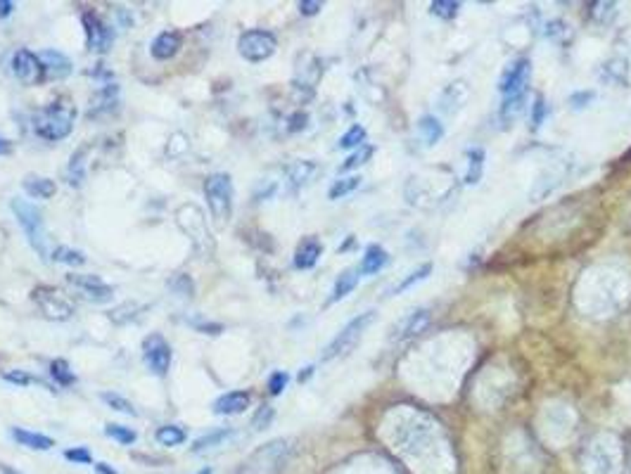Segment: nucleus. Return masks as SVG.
Instances as JSON below:
<instances>
[{"label": "nucleus", "mask_w": 631, "mask_h": 474, "mask_svg": "<svg viewBox=\"0 0 631 474\" xmlns=\"http://www.w3.org/2000/svg\"><path fill=\"white\" fill-rule=\"evenodd\" d=\"M292 453H294L292 439H285V436L270 439L263 446L256 448V451H252L238 465L235 474H282L285 467L290 465Z\"/></svg>", "instance_id": "nucleus-1"}, {"label": "nucleus", "mask_w": 631, "mask_h": 474, "mask_svg": "<svg viewBox=\"0 0 631 474\" xmlns=\"http://www.w3.org/2000/svg\"><path fill=\"white\" fill-rule=\"evenodd\" d=\"M173 219H176V225L180 228V232L190 239L195 254L200 259H212L216 251V239L212 235V230H209L202 209L195 202H185L176 209Z\"/></svg>", "instance_id": "nucleus-2"}, {"label": "nucleus", "mask_w": 631, "mask_h": 474, "mask_svg": "<svg viewBox=\"0 0 631 474\" xmlns=\"http://www.w3.org/2000/svg\"><path fill=\"white\" fill-rule=\"evenodd\" d=\"M74 121H76V107L67 98H59L34 114V131L43 140L57 142V140H64L74 131Z\"/></svg>", "instance_id": "nucleus-3"}, {"label": "nucleus", "mask_w": 631, "mask_h": 474, "mask_svg": "<svg viewBox=\"0 0 631 474\" xmlns=\"http://www.w3.org/2000/svg\"><path fill=\"white\" fill-rule=\"evenodd\" d=\"M10 209L17 216V223L22 225L24 235H27L29 244L36 254L41 256L43 261H48V232H45V221H43V212H41L36 204L27 202V200H12Z\"/></svg>", "instance_id": "nucleus-4"}, {"label": "nucleus", "mask_w": 631, "mask_h": 474, "mask_svg": "<svg viewBox=\"0 0 631 474\" xmlns=\"http://www.w3.org/2000/svg\"><path fill=\"white\" fill-rule=\"evenodd\" d=\"M375 318H377V311H365V313L351 318V320L335 334V339L323 349V356H321L323 361H335V358L351 353L358 346V341L363 339L365 329L375 323Z\"/></svg>", "instance_id": "nucleus-5"}, {"label": "nucleus", "mask_w": 631, "mask_h": 474, "mask_svg": "<svg viewBox=\"0 0 631 474\" xmlns=\"http://www.w3.org/2000/svg\"><path fill=\"white\" fill-rule=\"evenodd\" d=\"M204 197L216 225H226L233 216V181L228 173H212L204 181Z\"/></svg>", "instance_id": "nucleus-6"}, {"label": "nucleus", "mask_w": 631, "mask_h": 474, "mask_svg": "<svg viewBox=\"0 0 631 474\" xmlns=\"http://www.w3.org/2000/svg\"><path fill=\"white\" fill-rule=\"evenodd\" d=\"M278 50V38L263 29H249L238 38V52L247 62H263Z\"/></svg>", "instance_id": "nucleus-7"}, {"label": "nucleus", "mask_w": 631, "mask_h": 474, "mask_svg": "<svg viewBox=\"0 0 631 474\" xmlns=\"http://www.w3.org/2000/svg\"><path fill=\"white\" fill-rule=\"evenodd\" d=\"M31 299L36 302V306L41 309V313H43L48 320H69L71 316H74V306H71V302H67V299L59 294L55 287H36V290L31 292Z\"/></svg>", "instance_id": "nucleus-8"}, {"label": "nucleus", "mask_w": 631, "mask_h": 474, "mask_svg": "<svg viewBox=\"0 0 631 474\" xmlns=\"http://www.w3.org/2000/svg\"><path fill=\"white\" fill-rule=\"evenodd\" d=\"M143 361L150 368V373L164 377L171 368V346L159 332H152L143 339Z\"/></svg>", "instance_id": "nucleus-9"}, {"label": "nucleus", "mask_w": 631, "mask_h": 474, "mask_svg": "<svg viewBox=\"0 0 631 474\" xmlns=\"http://www.w3.org/2000/svg\"><path fill=\"white\" fill-rule=\"evenodd\" d=\"M81 24H83V31H86L88 50L98 52V55L110 52V47L114 43V31L100 20V15H95V12H83Z\"/></svg>", "instance_id": "nucleus-10"}, {"label": "nucleus", "mask_w": 631, "mask_h": 474, "mask_svg": "<svg viewBox=\"0 0 631 474\" xmlns=\"http://www.w3.org/2000/svg\"><path fill=\"white\" fill-rule=\"evenodd\" d=\"M67 283L79 292V297L83 302H93V304H107L112 302L114 290L110 285H105L98 275H81V273H69Z\"/></svg>", "instance_id": "nucleus-11"}, {"label": "nucleus", "mask_w": 631, "mask_h": 474, "mask_svg": "<svg viewBox=\"0 0 631 474\" xmlns=\"http://www.w3.org/2000/svg\"><path fill=\"white\" fill-rule=\"evenodd\" d=\"M530 76H532V62L530 59H515L513 64H508L503 69L501 79H498V93L503 98H510V95L527 93V86H530Z\"/></svg>", "instance_id": "nucleus-12"}, {"label": "nucleus", "mask_w": 631, "mask_h": 474, "mask_svg": "<svg viewBox=\"0 0 631 474\" xmlns=\"http://www.w3.org/2000/svg\"><path fill=\"white\" fill-rule=\"evenodd\" d=\"M430 320H432L430 309H413L411 313H406L404 318H399V320L394 323L392 329H389V339L406 341V339L418 337V334L430 325Z\"/></svg>", "instance_id": "nucleus-13"}, {"label": "nucleus", "mask_w": 631, "mask_h": 474, "mask_svg": "<svg viewBox=\"0 0 631 474\" xmlns=\"http://www.w3.org/2000/svg\"><path fill=\"white\" fill-rule=\"evenodd\" d=\"M12 74H15L24 86H36V83L45 81L43 64H41L38 55H34L31 50H17L15 55H12Z\"/></svg>", "instance_id": "nucleus-14"}, {"label": "nucleus", "mask_w": 631, "mask_h": 474, "mask_svg": "<svg viewBox=\"0 0 631 474\" xmlns=\"http://www.w3.org/2000/svg\"><path fill=\"white\" fill-rule=\"evenodd\" d=\"M38 59H41V64H43L45 79H50V81L67 79V76L71 74V69H74L71 59L67 55H62L59 50H43V52H38Z\"/></svg>", "instance_id": "nucleus-15"}, {"label": "nucleus", "mask_w": 631, "mask_h": 474, "mask_svg": "<svg viewBox=\"0 0 631 474\" xmlns=\"http://www.w3.org/2000/svg\"><path fill=\"white\" fill-rule=\"evenodd\" d=\"M180 47H183V36L178 31H161L150 45V52H152L154 59L166 62V59H173L178 55Z\"/></svg>", "instance_id": "nucleus-16"}, {"label": "nucleus", "mask_w": 631, "mask_h": 474, "mask_svg": "<svg viewBox=\"0 0 631 474\" xmlns=\"http://www.w3.org/2000/svg\"><path fill=\"white\" fill-rule=\"evenodd\" d=\"M249 392H228L214 401L212 410L216 415H240V413H245L249 408Z\"/></svg>", "instance_id": "nucleus-17"}, {"label": "nucleus", "mask_w": 631, "mask_h": 474, "mask_svg": "<svg viewBox=\"0 0 631 474\" xmlns=\"http://www.w3.org/2000/svg\"><path fill=\"white\" fill-rule=\"evenodd\" d=\"M321 254H323V244L318 242L316 237L302 239V244H299L297 251H294V268H299V271H309V268H314L318 263Z\"/></svg>", "instance_id": "nucleus-18"}, {"label": "nucleus", "mask_w": 631, "mask_h": 474, "mask_svg": "<svg viewBox=\"0 0 631 474\" xmlns=\"http://www.w3.org/2000/svg\"><path fill=\"white\" fill-rule=\"evenodd\" d=\"M10 436L20 443V446H27V448H31V451H50V448L55 446V439H50V436L38 434V431L22 429V427H12Z\"/></svg>", "instance_id": "nucleus-19"}, {"label": "nucleus", "mask_w": 631, "mask_h": 474, "mask_svg": "<svg viewBox=\"0 0 631 474\" xmlns=\"http://www.w3.org/2000/svg\"><path fill=\"white\" fill-rule=\"evenodd\" d=\"M22 188L29 197H36V200H50L57 192L55 181H50L45 176H24Z\"/></svg>", "instance_id": "nucleus-20"}, {"label": "nucleus", "mask_w": 631, "mask_h": 474, "mask_svg": "<svg viewBox=\"0 0 631 474\" xmlns=\"http://www.w3.org/2000/svg\"><path fill=\"white\" fill-rule=\"evenodd\" d=\"M316 171H318V166L314 161H294L290 169H287V183L297 190V188H302V185L314 181Z\"/></svg>", "instance_id": "nucleus-21"}, {"label": "nucleus", "mask_w": 631, "mask_h": 474, "mask_svg": "<svg viewBox=\"0 0 631 474\" xmlns=\"http://www.w3.org/2000/svg\"><path fill=\"white\" fill-rule=\"evenodd\" d=\"M358 278H361L358 268H347V271H342L340 278H338V283H335V287H333V297H330V304H335V302H340V299L349 297V294L356 290Z\"/></svg>", "instance_id": "nucleus-22"}, {"label": "nucleus", "mask_w": 631, "mask_h": 474, "mask_svg": "<svg viewBox=\"0 0 631 474\" xmlns=\"http://www.w3.org/2000/svg\"><path fill=\"white\" fill-rule=\"evenodd\" d=\"M430 273H432V263H430V261L420 263V266H416L411 273L404 275V278H401L399 283H396V285L392 287V290H389V297H396V294L411 290L413 285H418V283H423V280H428V278H430Z\"/></svg>", "instance_id": "nucleus-23"}, {"label": "nucleus", "mask_w": 631, "mask_h": 474, "mask_svg": "<svg viewBox=\"0 0 631 474\" xmlns=\"http://www.w3.org/2000/svg\"><path fill=\"white\" fill-rule=\"evenodd\" d=\"M384 263H387V251H384L382 247H377V244H370V247L365 249V256H363V261H361V266H358V273L361 275H375V273L382 271Z\"/></svg>", "instance_id": "nucleus-24"}, {"label": "nucleus", "mask_w": 631, "mask_h": 474, "mask_svg": "<svg viewBox=\"0 0 631 474\" xmlns=\"http://www.w3.org/2000/svg\"><path fill=\"white\" fill-rule=\"evenodd\" d=\"M117 95H119V88L114 86V83L102 88V91L95 95V100L90 102L88 117H100L102 112H112V107L117 105Z\"/></svg>", "instance_id": "nucleus-25"}, {"label": "nucleus", "mask_w": 631, "mask_h": 474, "mask_svg": "<svg viewBox=\"0 0 631 474\" xmlns=\"http://www.w3.org/2000/svg\"><path fill=\"white\" fill-rule=\"evenodd\" d=\"M418 133L420 138L425 140V145L428 147H435L437 142L444 138V126L437 117H423L418 121Z\"/></svg>", "instance_id": "nucleus-26"}, {"label": "nucleus", "mask_w": 631, "mask_h": 474, "mask_svg": "<svg viewBox=\"0 0 631 474\" xmlns=\"http://www.w3.org/2000/svg\"><path fill=\"white\" fill-rule=\"evenodd\" d=\"M525 102H527V93H518V95H510V98H503V105H501V110H498V114H501V121L506 124V128L522 114V110H525Z\"/></svg>", "instance_id": "nucleus-27"}, {"label": "nucleus", "mask_w": 631, "mask_h": 474, "mask_svg": "<svg viewBox=\"0 0 631 474\" xmlns=\"http://www.w3.org/2000/svg\"><path fill=\"white\" fill-rule=\"evenodd\" d=\"M154 439H157V443H161V446H180V443H185V439H188V431H185L183 427H178V424H161V427L154 431Z\"/></svg>", "instance_id": "nucleus-28"}, {"label": "nucleus", "mask_w": 631, "mask_h": 474, "mask_svg": "<svg viewBox=\"0 0 631 474\" xmlns=\"http://www.w3.org/2000/svg\"><path fill=\"white\" fill-rule=\"evenodd\" d=\"M467 159H470V164H467L465 183L467 185H474V183H479V178H482V173H484L486 152H484L482 147H472V149H467Z\"/></svg>", "instance_id": "nucleus-29"}, {"label": "nucleus", "mask_w": 631, "mask_h": 474, "mask_svg": "<svg viewBox=\"0 0 631 474\" xmlns=\"http://www.w3.org/2000/svg\"><path fill=\"white\" fill-rule=\"evenodd\" d=\"M143 311H145V306H140L136 302H126L122 306H117V309H112L110 313H107V318H110L114 325H124V323H129V320H136Z\"/></svg>", "instance_id": "nucleus-30"}, {"label": "nucleus", "mask_w": 631, "mask_h": 474, "mask_svg": "<svg viewBox=\"0 0 631 474\" xmlns=\"http://www.w3.org/2000/svg\"><path fill=\"white\" fill-rule=\"evenodd\" d=\"M231 434H233V429H216V431H209V434L200 436V439L192 443L190 451H192V453H202V451H207V448H214V446H219V443H224Z\"/></svg>", "instance_id": "nucleus-31"}, {"label": "nucleus", "mask_w": 631, "mask_h": 474, "mask_svg": "<svg viewBox=\"0 0 631 474\" xmlns=\"http://www.w3.org/2000/svg\"><path fill=\"white\" fill-rule=\"evenodd\" d=\"M50 375L59 387H71V384L76 382L74 370H69V363L64 361V358H57V361L50 363Z\"/></svg>", "instance_id": "nucleus-32"}, {"label": "nucleus", "mask_w": 631, "mask_h": 474, "mask_svg": "<svg viewBox=\"0 0 631 474\" xmlns=\"http://www.w3.org/2000/svg\"><path fill=\"white\" fill-rule=\"evenodd\" d=\"M105 434L110 436V439L119 441L122 446H131V443H136V439H138L136 429L126 427V424H117V422L105 424Z\"/></svg>", "instance_id": "nucleus-33"}, {"label": "nucleus", "mask_w": 631, "mask_h": 474, "mask_svg": "<svg viewBox=\"0 0 631 474\" xmlns=\"http://www.w3.org/2000/svg\"><path fill=\"white\" fill-rule=\"evenodd\" d=\"M52 261H57V263H67V266H83V263H86V254H83V251H79V249H71V247H55L52 249Z\"/></svg>", "instance_id": "nucleus-34"}, {"label": "nucleus", "mask_w": 631, "mask_h": 474, "mask_svg": "<svg viewBox=\"0 0 631 474\" xmlns=\"http://www.w3.org/2000/svg\"><path fill=\"white\" fill-rule=\"evenodd\" d=\"M361 185V176H347V178H340V181L333 183V188L328 190V197L330 200H342V197L351 195L354 190H356Z\"/></svg>", "instance_id": "nucleus-35"}, {"label": "nucleus", "mask_w": 631, "mask_h": 474, "mask_svg": "<svg viewBox=\"0 0 631 474\" xmlns=\"http://www.w3.org/2000/svg\"><path fill=\"white\" fill-rule=\"evenodd\" d=\"M100 399L105 401V403L110 406L112 410L124 413V415H131V417H136V415H138V410L133 408V403H131L129 399H124V396L112 394V392H105V394H100Z\"/></svg>", "instance_id": "nucleus-36"}, {"label": "nucleus", "mask_w": 631, "mask_h": 474, "mask_svg": "<svg viewBox=\"0 0 631 474\" xmlns=\"http://www.w3.org/2000/svg\"><path fill=\"white\" fill-rule=\"evenodd\" d=\"M365 138H368V133H365V128L363 126H358V124H354L349 131H347L344 135L340 138V142H338V147H342V149H354V147H363V142H365Z\"/></svg>", "instance_id": "nucleus-37"}, {"label": "nucleus", "mask_w": 631, "mask_h": 474, "mask_svg": "<svg viewBox=\"0 0 631 474\" xmlns=\"http://www.w3.org/2000/svg\"><path fill=\"white\" fill-rule=\"evenodd\" d=\"M372 152H375V149H372L370 145L358 147L356 152L349 154V157L344 159V164L340 166V173H347V171H354V169H358V166H363L365 161L372 157Z\"/></svg>", "instance_id": "nucleus-38"}, {"label": "nucleus", "mask_w": 631, "mask_h": 474, "mask_svg": "<svg viewBox=\"0 0 631 474\" xmlns=\"http://www.w3.org/2000/svg\"><path fill=\"white\" fill-rule=\"evenodd\" d=\"M88 152V147H81L79 152L74 154V157H71V161H69V183L71 185H81L83 183V176H86V161H83V154Z\"/></svg>", "instance_id": "nucleus-39"}, {"label": "nucleus", "mask_w": 631, "mask_h": 474, "mask_svg": "<svg viewBox=\"0 0 631 474\" xmlns=\"http://www.w3.org/2000/svg\"><path fill=\"white\" fill-rule=\"evenodd\" d=\"M430 12L435 17H442V20H454L460 12V3H456V0H435L430 5Z\"/></svg>", "instance_id": "nucleus-40"}, {"label": "nucleus", "mask_w": 631, "mask_h": 474, "mask_svg": "<svg viewBox=\"0 0 631 474\" xmlns=\"http://www.w3.org/2000/svg\"><path fill=\"white\" fill-rule=\"evenodd\" d=\"M275 420V410L273 406H261L259 410L254 413V417H252V429L254 431H263L270 427V422Z\"/></svg>", "instance_id": "nucleus-41"}, {"label": "nucleus", "mask_w": 631, "mask_h": 474, "mask_svg": "<svg viewBox=\"0 0 631 474\" xmlns=\"http://www.w3.org/2000/svg\"><path fill=\"white\" fill-rule=\"evenodd\" d=\"M617 15V5L615 3H593L591 5V17L600 24H608L615 20Z\"/></svg>", "instance_id": "nucleus-42"}, {"label": "nucleus", "mask_w": 631, "mask_h": 474, "mask_svg": "<svg viewBox=\"0 0 631 474\" xmlns=\"http://www.w3.org/2000/svg\"><path fill=\"white\" fill-rule=\"evenodd\" d=\"M64 458H67L69 463H74V465H90L93 463V453H90L86 446L69 448V451H64Z\"/></svg>", "instance_id": "nucleus-43"}, {"label": "nucleus", "mask_w": 631, "mask_h": 474, "mask_svg": "<svg viewBox=\"0 0 631 474\" xmlns=\"http://www.w3.org/2000/svg\"><path fill=\"white\" fill-rule=\"evenodd\" d=\"M287 382H290V375L282 373V370H278V373H273L268 377V394L270 396H280L282 389L287 387Z\"/></svg>", "instance_id": "nucleus-44"}, {"label": "nucleus", "mask_w": 631, "mask_h": 474, "mask_svg": "<svg viewBox=\"0 0 631 474\" xmlns=\"http://www.w3.org/2000/svg\"><path fill=\"white\" fill-rule=\"evenodd\" d=\"M171 290H176L180 297H192V294H195V285H192V280L188 275H178V278L171 283Z\"/></svg>", "instance_id": "nucleus-45"}, {"label": "nucleus", "mask_w": 631, "mask_h": 474, "mask_svg": "<svg viewBox=\"0 0 631 474\" xmlns=\"http://www.w3.org/2000/svg\"><path fill=\"white\" fill-rule=\"evenodd\" d=\"M544 119H546V100L541 98V95H537L534 107H532V128H539V126L544 124Z\"/></svg>", "instance_id": "nucleus-46"}, {"label": "nucleus", "mask_w": 631, "mask_h": 474, "mask_svg": "<svg viewBox=\"0 0 631 474\" xmlns=\"http://www.w3.org/2000/svg\"><path fill=\"white\" fill-rule=\"evenodd\" d=\"M306 124H309V114L306 112H294L290 119H287V131L290 133H297V131H304Z\"/></svg>", "instance_id": "nucleus-47"}, {"label": "nucleus", "mask_w": 631, "mask_h": 474, "mask_svg": "<svg viewBox=\"0 0 631 474\" xmlns=\"http://www.w3.org/2000/svg\"><path fill=\"white\" fill-rule=\"evenodd\" d=\"M593 98H596V93H593V91L574 93V95H570V105H572L574 110H584V107H586Z\"/></svg>", "instance_id": "nucleus-48"}, {"label": "nucleus", "mask_w": 631, "mask_h": 474, "mask_svg": "<svg viewBox=\"0 0 631 474\" xmlns=\"http://www.w3.org/2000/svg\"><path fill=\"white\" fill-rule=\"evenodd\" d=\"M297 8H299V12H302L304 17H314V15H318V12L323 10V3H318V0H302Z\"/></svg>", "instance_id": "nucleus-49"}, {"label": "nucleus", "mask_w": 631, "mask_h": 474, "mask_svg": "<svg viewBox=\"0 0 631 474\" xmlns=\"http://www.w3.org/2000/svg\"><path fill=\"white\" fill-rule=\"evenodd\" d=\"M5 380L12 384H20V387H27V384L31 382V377L27 373H22V370H17V373H5Z\"/></svg>", "instance_id": "nucleus-50"}, {"label": "nucleus", "mask_w": 631, "mask_h": 474, "mask_svg": "<svg viewBox=\"0 0 631 474\" xmlns=\"http://www.w3.org/2000/svg\"><path fill=\"white\" fill-rule=\"evenodd\" d=\"M12 10H15V3H12V0H0V17H10L12 15Z\"/></svg>", "instance_id": "nucleus-51"}, {"label": "nucleus", "mask_w": 631, "mask_h": 474, "mask_svg": "<svg viewBox=\"0 0 631 474\" xmlns=\"http://www.w3.org/2000/svg\"><path fill=\"white\" fill-rule=\"evenodd\" d=\"M95 472H98V474H122V472L114 470V467L107 465V463H95Z\"/></svg>", "instance_id": "nucleus-52"}, {"label": "nucleus", "mask_w": 631, "mask_h": 474, "mask_svg": "<svg viewBox=\"0 0 631 474\" xmlns=\"http://www.w3.org/2000/svg\"><path fill=\"white\" fill-rule=\"evenodd\" d=\"M197 329H202V332H204V334H207V332H209V334H219V332H221V329H224V327H221V325H200V327H197Z\"/></svg>", "instance_id": "nucleus-53"}, {"label": "nucleus", "mask_w": 631, "mask_h": 474, "mask_svg": "<svg viewBox=\"0 0 631 474\" xmlns=\"http://www.w3.org/2000/svg\"><path fill=\"white\" fill-rule=\"evenodd\" d=\"M10 152H12V142L0 135V154H10Z\"/></svg>", "instance_id": "nucleus-54"}, {"label": "nucleus", "mask_w": 631, "mask_h": 474, "mask_svg": "<svg viewBox=\"0 0 631 474\" xmlns=\"http://www.w3.org/2000/svg\"><path fill=\"white\" fill-rule=\"evenodd\" d=\"M311 375H314V368H311V365H309V368H304V373H299V377H297V380H299V382H306V380H309V377H311Z\"/></svg>", "instance_id": "nucleus-55"}, {"label": "nucleus", "mask_w": 631, "mask_h": 474, "mask_svg": "<svg viewBox=\"0 0 631 474\" xmlns=\"http://www.w3.org/2000/svg\"><path fill=\"white\" fill-rule=\"evenodd\" d=\"M0 474H22L20 470H12L8 465H0Z\"/></svg>", "instance_id": "nucleus-56"}, {"label": "nucleus", "mask_w": 631, "mask_h": 474, "mask_svg": "<svg viewBox=\"0 0 631 474\" xmlns=\"http://www.w3.org/2000/svg\"><path fill=\"white\" fill-rule=\"evenodd\" d=\"M197 474H214V467H202V470L197 472Z\"/></svg>", "instance_id": "nucleus-57"}]
</instances>
